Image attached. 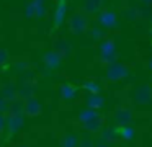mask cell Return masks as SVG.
<instances>
[{
	"mask_svg": "<svg viewBox=\"0 0 152 147\" xmlns=\"http://www.w3.org/2000/svg\"><path fill=\"white\" fill-rule=\"evenodd\" d=\"M98 59L105 65L118 61V49H116V42L113 38H103L98 42Z\"/></svg>",
	"mask_w": 152,
	"mask_h": 147,
	"instance_id": "1",
	"label": "cell"
},
{
	"mask_svg": "<svg viewBox=\"0 0 152 147\" xmlns=\"http://www.w3.org/2000/svg\"><path fill=\"white\" fill-rule=\"evenodd\" d=\"M67 28L72 34H83L87 33V29L90 28V18L87 13L83 12H75L70 15V18L67 20Z\"/></svg>",
	"mask_w": 152,
	"mask_h": 147,
	"instance_id": "2",
	"label": "cell"
},
{
	"mask_svg": "<svg viewBox=\"0 0 152 147\" xmlns=\"http://www.w3.org/2000/svg\"><path fill=\"white\" fill-rule=\"evenodd\" d=\"M131 74V69L128 67L126 64L119 61H115V62H110L106 64V69H105V77L108 82H119V80H124V78L129 77Z\"/></svg>",
	"mask_w": 152,
	"mask_h": 147,
	"instance_id": "3",
	"label": "cell"
},
{
	"mask_svg": "<svg viewBox=\"0 0 152 147\" xmlns=\"http://www.w3.org/2000/svg\"><path fill=\"white\" fill-rule=\"evenodd\" d=\"M96 21L105 29H118L119 28V16L115 10L102 8L96 13Z\"/></svg>",
	"mask_w": 152,
	"mask_h": 147,
	"instance_id": "4",
	"label": "cell"
},
{
	"mask_svg": "<svg viewBox=\"0 0 152 147\" xmlns=\"http://www.w3.org/2000/svg\"><path fill=\"white\" fill-rule=\"evenodd\" d=\"M25 127V114H10L5 116V131L8 136H15Z\"/></svg>",
	"mask_w": 152,
	"mask_h": 147,
	"instance_id": "5",
	"label": "cell"
},
{
	"mask_svg": "<svg viewBox=\"0 0 152 147\" xmlns=\"http://www.w3.org/2000/svg\"><path fill=\"white\" fill-rule=\"evenodd\" d=\"M132 100L134 103L141 105V106H145V105L152 103V85H139V87L134 88L132 91Z\"/></svg>",
	"mask_w": 152,
	"mask_h": 147,
	"instance_id": "6",
	"label": "cell"
},
{
	"mask_svg": "<svg viewBox=\"0 0 152 147\" xmlns=\"http://www.w3.org/2000/svg\"><path fill=\"white\" fill-rule=\"evenodd\" d=\"M43 65H44V69H48V70H56V69H59L61 65H62V61H64V57L59 54V52L56 51V49H53V51H48L46 54L43 56Z\"/></svg>",
	"mask_w": 152,
	"mask_h": 147,
	"instance_id": "7",
	"label": "cell"
},
{
	"mask_svg": "<svg viewBox=\"0 0 152 147\" xmlns=\"http://www.w3.org/2000/svg\"><path fill=\"white\" fill-rule=\"evenodd\" d=\"M66 18H67V2L66 0H59V2H56V7L53 10L54 28H61L66 23Z\"/></svg>",
	"mask_w": 152,
	"mask_h": 147,
	"instance_id": "8",
	"label": "cell"
},
{
	"mask_svg": "<svg viewBox=\"0 0 152 147\" xmlns=\"http://www.w3.org/2000/svg\"><path fill=\"white\" fill-rule=\"evenodd\" d=\"M43 113V105L36 98V95L25 98V116L28 118H36Z\"/></svg>",
	"mask_w": 152,
	"mask_h": 147,
	"instance_id": "9",
	"label": "cell"
},
{
	"mask_svg": "<svg viewBox=\"0 0 152 147\" xmlns=\"http://www.w3.org/2000/svg\"><path fill=\"white\" fill-rule=\"evenodd\" d=\"M115 123L116 126H126V124H132L134 123V113L131 108L121 106L115 111Z\"/></svg>",
	"mask_w": 152,
	"mask_h": 147,
	"instance_id": "10",
	"label": "cell"
},
{
	"mask_svg": "<svg viewBox=\"0 0 152 147\" xmlns=\"http://www.w3.org/2000/svg\"><path fill=\"white\" fill-rule=\"evenodd\" d=\"M59 95H61V98H62L64 101L72 103V101H75L77 97H79V88H77L75 85L66 82V83H62L59 87Z\"/></svg>",
	"mask_w": 152,
	"mask_h": 147,
	"instance_id": "11",
	"label": "cell"
},
{
	"mask_svg": "<svg viewBox=\"0 0 152 147\" xmlns=\"http://www.w3.org/2000/svg\"><path fill=\"white\" fill-rule=\"evenodd\" d=\"M103 126H105V118H103L102 113H100L98 116H95V118H92V119L82 123V129L87 131V132H90V134H98Z\"/></svg>",
	"mask_w": 152,
	"mask_h": 147,
	"instance_id": "12",
	"label": "cell"
},
{
	"mask_svg": "<svg viewBox=\"0 0 152 147\" xmlns=\"http://www.w3.org/2000/svg\"><path fill=\"white\" fill-rule=\"evenodd\" d=\"M98 134L103 140H106V142L110 144V146H113V144H116V140H119L118 126H103Z\"/></svg>",
	"mask_w": 152,
	"mask_h": 147,
	"instance_id": "13",
	"label": "cell"
},
{
	"mask_svg": "<svg viewBox=\"0 0 152 147\" xmlns=\"http://www.w3.org/2000/svg\"><path fill=\"white\" fill-rule=\"evenodd\" d=\"M105 97L102 93H87L85 95V106L93 108V110H102L105 106Z\"/></svg>",
	"mask_w": 152,
	"mask_h": 147,
	"instance_id": "14",
	"label": "cell"
},
{
	"mask_svg": "<svg viewBox=\"0 0 152 147\" xmlns=\"http://www.w3.org/2000/svg\"><path fill=\"white\" fill-rule=\"evenodd\" d=\"M0 97H4L7 101L17 98L18 97V85L15 83V82H7V83H4L2 88H0Z\"/></svg>",
	"mask_w": 152,
	"mask_h": 147,
	"instance_id": "15",
	"label": "cell"
},
{
	"mask_svg": "<svg viewBox=\"0 0 152 147\" xmlns=\"http://www.w3.org/2000/svg\"><path fill=\"white\" fill-rule=\"evenodd\" d=\"M54 49H56L62 57H67V56H70L74 52L72 42H69L67 39H64V38H59V39L54 41Z\"/></svg>",
	"mask_w": 152,
	"mask_h": 147,
	"instance_id": "16",
	"label": "cell"
},
{
	"mask_svg": "<svg viewBox=\"0 0 152 147\" xmlns=\"http://www.w3.org/2000/svg\"><path fill=\"white\" fill-rule=\"evenodd\" d=\"M105 5V0H83L82 10L87 15H96Z\"/></svg>",
	"mask_w": 152,
	"mask_h": 147,
	"instance_id": "17",
	"label": "cell"
},
{
	"mask_svg": "<svg viewBox=\"0 0 152 147\" xmlns=\"http://www.w3.org/2000/svg\"><path fill=\"white\" fill-rule=\"evenodd\" d=\"M36 95V82H21V85H18V97L20 98H28Z\"/></svg>",
	"mask_w": 152,
	"mask_h": 147,
	"instance_id": "18",
	"label": "cell"
},
{
	"mask_svg": "<svg viewBox=\"0 0 152 147\" xmlns=\"http://www.w3.org/2000/svg\"><path fill=\"white\" fill-rule=\"evenodd\" d=\"M118 132H119V140L124 142H132L136 139V129L132 124H126V126H118Z\"/></svg>",
	"mask_w": 152,
	"mask_h": 147,
	"instance_id": "19",
	"label": "cell"
},
{
	"mask_svg": "<svg viewBox=\"0 0 152 147\" xmlns=\"http://www.w3.org/2000/svg\"><path fill=\"white\" fill-rule=\"evenodd\" d=\"M7 113H10V114H25V100L20 98V97L10 100L8 101Z\"/></svg>",
	"mask_w": 152,
	"mask_h": 147,
	"instance_id": "20",
	"label": "cell"
},
{
	"mask_svg": "<svg viewBox=\"0 0 152 147\" xmlns=\"http://www.w3.org/2000/svg\"><path fill=\"white\" fill-rule=\"evenodd\" d=\"M34 5V18L41 20L44 18V16L48 15V12H49V7H48V0H31Z\"/></svg>",
	"mask_w": 152,
	"mask_h": 147,
	"instance_id": "21",
	"label": "cell"
},
{
	"mask_svg": "<svg viewBox=\"0 0 152 147\" xmlns=\"http://www.w3.org/2000/svg\"><path fill=\"white\" fill-rule=\"evenodd\" d=\"M98 110H93V108H88V106H85V108H82V110L79 111V114H77V119H79V123L82 124V123H85V121H88V119H92V118H95V116H98Z\"/></svg>",
	"mask_w": 152,
	"mask_h": 147,
	"instance_id": "22",
	"label": "cell"
},
{
	"mask_svg": "<svg viewBox=\"0 0 152 147\" xmlns=\"http://www.w3.org/2000/svg\"><path fill=\"white\" fill-rule=\"evenodd\" d=\"M79 139H80L79 132H67L66 136L62 137L61 144H62L64 147H77L79 146Z\"/></svg>",
	"mask_w": 152,
	"mask_h": 147,
	"instance_id": "23",
	"label": "cell"
},
{
	"mask_svg": "<svg viewBox=\"0 0 152 147\" xmlns=\"http://www.w3.org/2000/svg\"><path fill=\"white\" fill-rule=\"evenodd\" d=\"M82 88L87 93H102V83L98 80H85L82 83Z\"/></svg>",
	"mask_w": 152,
	"mask_h": 147,
	"instance_id": "24",
	"label": "cell"
},
{
	"mask_svg": "<svg viewBox=\"0 0 152 147\" xmlns=\"http://www.w3.org/2000/svg\"><path fill=\"white\" fill-rule=\"evenodd\" d=\"M88 38L95 42H100L103 38H105V31H103L102 26H93V28H88Z\"/></svg>",
	"mask_w": 152,
	"mask_h": 147,
	"instance_id": "25",
	"label": "cell"
},
{
	"mask_svg": "<svg viewBox=\"0 0 152 147\" xmlns=\"http://www.w3.org/2000/svg\"><path fill=\"white\" fill-rule=\"evenodd\" d=\"M123 16L126 21H136V20H139V8L137 7H128L123 12Z\"/></svg>",
	"mask_w": 152,
	"mask_h": 147,
	"instance_id": "26",
	"label": "cell"
},
{
	"mask_svg": "<svg viewBox=\"0 0 152 147\" xmlns=\"http://www.w3.org/2000/svg\"><path fill=\"white\" fill-rule=\"evenodd\" d=\"M93 144H95L93 134L87 132V131L83 134H80V139H79V146L80 147H93Z\"/></svg>",
	"mask_w": 152,
	"mask_h": 147,
	"instance_id": "27",
	"label": "cell"
},
{
	"mask_svg": "<svg viewBox=\"0 0 152 147\" xmlns=\"http://www.w3.org/2000/svg\"><path fill=\"white\" fill-rule=\"evenodd\" d=\"M13 67L17 69L18 72H26V70H31V62L30 61H26V59H21V61H17V62H13Z\"/></svg>",
	"mask_w": 152,
	"mask_h": 147,
	"instance_id": "28",
	"label": "cell"
},
{
	"mask_svg": "<svg viewBox=\"0 0 152 147\" xmlns=\"http://www.w3.org/2000/svg\"><path fill=\"white\" fill-rule=\"evenodd\" d=\"M23 13H25V18H28V20L34 18V5H33V2H31V0H30V2L25 3Z\"/></svg>",
	"mask_w": 152,
	"mask_h": 147,
	"instance_id": "29",
	"label": "cell"
},
{
	"mask_svg": "<svg viewBox=\"0 0 152 147\" xmlns=\"http://www.w3.org/2000/svg\"><path fill=\"white\" fill-rule=\"evenodd\" d=\"M8 61H10V52H8L5 48H0V67L7 65Z\"/></svg>",
	"mask_w": 152,
	"mask_h": 147,
	"instance_id": "30",
	"label": "cell"
},
{
	"mask_svg": "<svg viewBox=\"0 0 152 147\" xmlns=\"http://www.w3.org/2000/svg\"><path fill=\"white\" fill-rule=\"evenodd\" d=\"M137 8H139V18H149V16H151V8H149V5L137 7Z\"/></svg>",
	"mask_w": 152,
	"mask_h": 147,
	"instance_id": "31",
	"label": "cell"
},
{
	"mask_svg": "<svg viewBox=\"0 0 152 147\" xmlns=\"http://www.w3.org/2000/svg\"><path fill=\"white\" fill-rule=\"evenodd\" d=\"M7 108H8V101L4 97H0V113H7Z\"/></svg>",
	"mask_w": 152,
	"mask_h": 147,
	"instance_id": "32",
	"label": "cell"
},
{
	"mask_svg": "<svg viewBox=\"0 0 152 147\" xmlns=\"http://www.w3.org/2000/svg\"><path fill=\"white\" fill-rule=\"evenodd\" d=\"M5 116H7V113H0V134L5 131Z\"/></svg>",
	"mask_w": 152,
	"mask_h": 147,
	"instance_id": "33",
	"label": "cell"
},
{
	"mask_svg": "<svg viewBox=\"0 0 152 147\" xmlns=\"http://www.w3.org/2000/svg\"><path fill=\"white\" fill-rule=\"evenodd\" d=\"M147 67H149V70L152 72V56L149 57V62H147Z\"/></svg>",
	"mask_w": 152,
	"mask_h": 147,
	"instance_id": "34",
	"label": "cell"
},
{
	"mask_svg": "<svg viewBox=\"0 0 152 147\" xmlns=\"http://www.w3.org/2000/svg\"><path fill=\"white\" fill-rule=\"evenodd\" d=\"M137 2H141V3H144V5H147V0H137Z\"/></svg>",
	"mask_w": 152,
	"mask_h": 147,
	"instance_id": "35",
	"label": "cell"
},
{
	"mask_svg": "<svg viewBox=\"0 0 152 147\" xmlns=\"http://www.w3.org/2000/svg\"><path fill=\"white\" fill-rule=\"evenodd\" d=\"M147 5H149V7H152V0H147Z\"/></svg>",
	"mask_w": 152,
	"mask_h": 147,
	"instance_id": "36",
	"label": "cell"
},
{
	"mask_svg": "<svg viewBox=\"0 0 152 147\" xmlns=\"http://www.w3.org/2000/svg\"><path fill=\"white\" fill-rule=\"evenodd\" d=\"M149 18H151V23H152V12H151V16H149Z\"/></svg>",
	"mask_w": 152,
	"mask_h": 147,
	"instance_id": "37",
	"label": "cell"
},
{
	"mask_svg": "<svg viewBox=\"0 0 152 147\" xmlns=\"http://www.w3.org/2000/svg\"><path fill=\"white\" fill-rule=\"evenodd\" d=\"M151 36H152V26H151Z\"/></svg>",
	"mask_w": 152,
	"mask_h": 147,
	"instance_id": "38",
	"label": "cell"
},
{
	"mask_svg": "<svg viewBox=\"0 0 152 147\" xmlns=\"http://www.w3.org/2000/svg\"><path fill=\"white\" fill-rule=\"evenodd\" d=\"M151 83H152V77H151Z\"/></svg>",
	"mask_w": 152,
	"mask_h": 147,
	"instance_id": "39",
	"label": "cell"
},
{
	"mask_svg": "<svg viewBox=\"0 0 152 147\" xmlns=\"http://www.w3.org/2000/svg\"><path fill=\"white\" fill-rule=\"evenodd\" d=\"M56 2H59V0H56Z\"/></svg>",
	"mask_w": 152,
	"mask_h": 147,
	"instance_id": "40",
	"label": "cell"
}]
</instances>
